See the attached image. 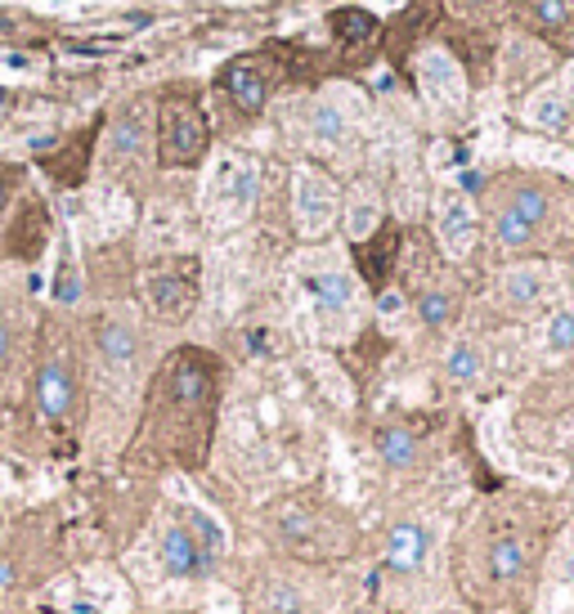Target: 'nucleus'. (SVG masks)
Returning <instances> with one entry per match:
<instances>
[{
  "instance_id": "1",
  "label": "nucleus",
  "mask_w": 574,
  "mask_h": 614,
  "mask_svg": "<svg viewBox=\"0 0 574 614\" xmlns=\"http://www.w3.org/2000/svg\"><path fill=\"white\" fill-rule=\"evenodd\" d=\"M211 144V126H207V113L194 94H162L158 104V162L162 166H194L203 162Z\"/></svg>"
},
{
  "instance_id": "2",
  "label": "nucleus",
  "mask_w": 574,
  "mask_h": 614,
  "mask_svg": "<svg viewBox=\"0 0 574 614\" xmlns=\"http://www.w3.org/2000/svg\"><path fill=\"white\" fill-rule=\"evenodd\" d=\"M194 269H198L194 260H184V265H162L144 278V297H149V305L162 318L180 323L194 314V305H198V274Z\"/></svg>"
},
{
  "instance_id": "3",
  "label": "nucleus",
  "mask_w": 574,
  "mask_h": 614,
  "mask_svg": "<svg viewBox=\"0 0 574 614\" xmlns=\"http://www.w3.org/2000/svg\"><path fill=\"white\" fill-rule=\"evenodd\" d=\"M292 211H297V229L306 239L323 233L332 220H337V184L328 175H319L314 166H297L292 175Z\"/></svg>"
},
{
  "instance_id": "4",
  "label": "nucleus",
  "mask_w": 574,
  "mask_h": 614,
  "mask_svg": "<svg viewBox=\"0 0 574 614\" xmlns=\"http://www.w3.org/2000/svg\"><path fill=\"white\" fill-rule=\"evenodd\" d=\"M216 81H220V90L233 100V108H238V113H261V108L269 104V90H274L278 72L269 68V59H265V55H243V59L225 63Z\"/></svg>"
},
{
  "instance_id": "5",
  "label": "nucleus",
  "mask_w": 574,
  "mask_h": 614,
  "mask_svg": "<svg viewBox=\"0 0 574 614\" xmlns=\"http://www.w3.org/2000/svg\"><path fill=\"white\" fill-rule=\"evenodd\" d=\"M261 198V166L252 158H220L211 171V207L225 216H248Z\"/></svg>"
},
{
  "instance_id": "6",
  "label": "nucleus",
  "mask_w": 574,
  "mask_h": 614,
  "mask_svg": "<svg viewBox=\"0 0 574 614\" xmlns=\"http://www.w3.org/2000/svg\"><path fill=\"white\" fill-rule=\"evenodd\" d=\"M158 556H162V570H167L171 579H198V583H203V579L216 575V556H207V552L198 547V538L188 534L184 521H175V525L162 534Z\"/></svg>"
},
{
  "instance_id": "7",
  "label": "nucleus",
  "mask_w": 574,
  "mask_h": 614,
  "mask_svg": "<svg viewBox=\"0 0 574 614\" xmlns=\"http://www.w3.org/2000/svg\"><path fill=\"white\" fill-rule=\"evenodd\" d=\"M417 77H422V90H426V100L431 104H440V108H462L467 100V81H462V68L454 55L445 50H426L417 59Z\"/></svg>"
},
{
  "instance_id": "8",
  "label": "nucleus",
  "mask_w": 574,
  "mask_h": 614,
  "mask_svg": "<svg viewBox=\"0 0 574 614\" xmlns=\"http://www.w3.org/2000/svg\"><path fill=\"white\" fill-rule=\"evenodd\" d=\"M436 233H440V247L454 260H462L475 247V211L462 194H454V188H445L436 202Z\"/></svg>"
},
{
  "instance_id": "9",
  "label": "nucleus",
  "mask_w": 574,
  "mask_h": 614,
  "mask_svg": "<svg viewBox=\"0 0 574 614\" xmlns=\"http://www.w3.org/2000/svg\"><path fill=\"white\" fill-rule=\"evenodd\" d=\"M36 408H41L45 421H64L72 413V372H68V363L50 359L36 372Z\"/></svg>"
},
{
  "instance_id": "10",
  "label": "nucleus",
  "mask_w": 574,
  "mask_h": 614,
  "mask_svg": "<svg viewBox=\"0 0 574 614\" xmlns=\"http://www.w3.org/2000/svg\"><path fill=\"white\" fill-rule=\"evenodd\" d=\"M426 547H431V534L417 521H400L391 530V538H387V565L400 570V575H413V570H422Z\"/></svg>"
},
{
  "instance_id": "11",
  "label": "nucleus",
  "mask_w": 574,
  "mask_h": 614,
  "mask_svg": "<svg viewBox=\"0 0 574 614\" xmlns=\"http://www.w3.org/2000/svg\"><path fill=\"white\" fill-rule=\"evenodd\" d=\"M94 341H100V355H104L108 368H130L135 355H139L135 327L122 323V318H104V323H100V333H94Z\"/></svg>"
},
{
  "instance_id": "12",
  "label": "nucleus",
  "mask_w": 574,
  "mask_h": 614,
  "mask_svg": "<svg viewBox=\"0 0 574 614\" xmlns=\"http://www.w3.org/2000/svg\"><path fill=\"white\" fill-rule=\"evenodd\" d=\"M328 27H332V36H337V45H346V50H359V45L377 40V32H381V23L368 10H359V5L332 10L328 14Z\"/></svg>"
},
{
  "instance_id": "13",
  "label": "nucleus",
  "mask_w": 574,
  "mask_h": 614,
  "mask_svg": "<svg viewBox=\"0 0 574 614\" xmlns=\"http://www.w3.org/2000/svg\"><path fill=\"white\" fill-rule=\"evenodd\" d=\"M310 297H314L319 314H346L351 301H355V282L342 269H328V274H314L310 278Z\"/></svg>"
},
{
  "instance_id": "14",
  "label": "nucleus",
  "mask_w": 574,
  "mask_h": 614,
  "mask_svg": "<svg viewBox=\"0 0 574 614\" xmlns=\"http://www.w3.org/2000/svg\"><path fill=\"white\" fill-rule=\"evenodd\" d=\"M180 521L188 525V534L198 538V547H203L207 556H216V560H220V552L229 547V530L216 521V515H211L207 507H180Z\"/></svg>"
},
{
  "instance_id": "15",
  "label": "nucleus",
  "mask_w": 574,
  "mask_h": 614,
  "mask_svg": "<svg viewBox=\"0 0 574 614\" xmlns=\"http://www.w3.org/2000/svg\"><path fill=\"white\" fill-rule=\"evenodd\" d=\"M440 5L445 0H413V5L404 10V19L395 23V32H391V50H409L417 36H426L431 23H436V14H440Z\"/></svg>"
},
{
  "instance_id": "16",
  "label": "nucleus",
  "mask_w": 574,
  "mask_h": 614,
  "mask_svg": "<svg viewBox=\"0 0 574 614\" xmlns=\"http://www.w3.org/2000/svg\"><path fill=\"white\" fill-rule=\"evenodd\" d=\"M543 288H548V278H543V269H535V265H516V269L503 274V301L516 305V310L535 305V301L543 297Z\"/></svg>"
},
{
  "instance_id": "17",
  "label": "nucleus",
  "mask_w": 574,
  "mask_h": 614,
  "mask_svg": "<svg viewBox=\"0 0 574 614\" xmlns=\"http://www.w3.org/2000/svg\"><path fill=\"white\" fill-rule=\"evenodd\" d=\"M144 149V108H126L117 121H113V130H108V158L113 162H126V158H135Z\"/></svg>"
},
{
  "instance_id": "18",
  "label": "nucleus",
  "mask_w": 574,
  "mask_h": 614,
  "mask_svg": "<svg viewBox=\"0 0 574 614\" xmlns=\"http://www.w3.org/2000/svg\"><path fill=\"white\" fill-rule=\"evenodd\" d=\"M377 220H381L377 198L368 194V188H355L351 202H346V233H351L355 243H368L372 233H377Z\"/></svg>"
},
{
  "instance_id": "19",
  "label": "nucleus",
  "mask_w": 574,
  "mask_h": 614,
  "mask_svg": "<svg viewBox=\"0 0 574 614\" xmlns=\"http://www.w3.org/2000/svg\"><path fill=\"white\" fill-rule=\"evenodd\" d=\"M525 117H530L535 126H543V130H561L565 121H570V108H565V94L556 90V85H548V90H539L530 104H525Z\"/></svg>"
},
{
  "instance_id": "20",
  "label": "nucleus",
  "mask_w": 574,
  "mask_h": 614,
  "mask_svg": "<svg viewBox=\"0 0 574 614\" xmlns=\"http://www.w3.org/2000/svg\"><path fill=\"white\" fill-rule=\"evenodd\" d=\"M507 211H516L525 224H535V233H539V224H543L548 211H552V198L543 194V188H535V184H520V188H512Z\"/></svg>"
},
{
  "instance_id": "21",
  "label": "nucleus",
  "mask_w": 574,
  "mask_h": 614,
  "mask_svg": "<svg viewBox=\"0 0 574 614\" xmlns=\"http://www.w3.org/2000/svg\"><path fill=\"white\" fill-rule=\"evenodd\" d=\"M310 130L323 139V144H346V135H351V117L332 104V100H323V104H314V113H310Z\"/></svg>"
},
{
  "instance_id": "22",
  "label": "nucleus",
  "mask_w": 574,
  "mask_h": 614,
  "mask_svg": "<svg viewBox=\"0 0 574 614\" xmlns=\"http://www.w3.org/2000/svg\"><path fill=\"white\" fill-rule=\"evenodd\" d=\"M530 23L548 36L574 27V0H530Z\"/></svg>"
},
{
  "instance_id": "23",
  "label": "nucleus",
  "mask_w": 574,
  "mask_h": 614,
  "mask_svg": "<svg viewBox=\"0 0 574 614\" xmlns=\"http://www.w3.org/2000/svg\"><path fill=\"white\" fill-rule=\"evenodd\" d=\"M377 453H381V462H387V466H413L417 440L404 427H381L377 431Z\"/></svg>"
},
{
  "instance_id": "24",
  "label": "nucleus",
  "mask_w": 574,
  "mask_h": 614,
  "mask_svg": "<svg viewBox=\"0 0 574 614\" xmlns=\"http://www.w3.org/2000/svg\"><path fill=\"white\" fill-rule=\"evenodd\" d=\"M481 350L475 346H467V341H458V346H449V355H445V372H449V382H458V386H471L475 376H481Z\"/></svg>"
},
{
  "instance_id": "25",
  "label": "nucleus",
  "mask_w": 574,
  "mask_h": 614,
  "mask_svg": "<svg viewBox=\"0 0 574 614\" xmlns=\"http://www.w3.org/2000/svg\"><path fill=\"white\" fill-rule=\"evenodd\" d=\"M525 570V547L516 543V538H498L494 547H490V575L498 579V583H507V579H516Z\"/></svg>"
},
{
  "instance_id": "26",
  "label": "nucleus",
  "mask_w": 574,
  "mask_h": 614,
  "mask_svg": "<svg viewBox=\"0 0 574 614\" xmlns=\"http://www.w3.org/2000/svg\"><path fill=\"white\" fill-rule=\"evenodd\" d=\"M494 239L503 243V247H512V252H520V247H530L535 243V224H525L516 211H498V220H494Z\"/></svg>"
},
{
  "instance_id": "27",
  "label": "nucleus",
  "mask_w": 574,
  "mask_h": 614,
  "mask_svg": "<svg viewBox=\"0 0 574 614\" xmlns=\"http://www.w3.org/2000/svg\"><path fill=\"white\" fill-rule=\"evenodd\" d=\"M417 314H422V323L440 327V323H449V318H454V301H449L445 292H426V297L417 301Z\"/></svg>"
},
{
  "instance_id": "28",
  "label": "nucleus",
  "mask_w": 574,
  "mask_h": 614,
  "mask_svg": "<svg viewBox=\"0 0 574 614\" xmlns=\"http://www.w3.org/2000/svg\"><path fill=\"white\" fill-rule=\"evenodd\" d=\"M55 301L59 305H77L81 301V269L72 260L59 265V282H55Z\"/></svg>"
},
{
  "instance_id": "29",
  "label": "nucleus",
  "mask_w": 574,
  "mask_h": 614,
  "mask_svg": "<svg viewBox=\"0 0 574 614\" xmlns=\"http://www.w3.org/2000/svg\"><path fill=\"white\" fill-rule=\"evenodd\" d=\"M548 346L552 350H570L574 346V314L570 310H556L552 323H548Z\"/></svg>"
},
{
  "instance_id": "30",
  "label": "nucleus",
  "mask_w": 574,
  "mask_h": 614,
  "mask_svg": "<svg viewBox=\"0 0 574 614\" xmlns=\"http://www.w3.org/2000/svg\"><path fill=\"white\" fill-rule=\"evenodd\" d=\"M297 605H301V601H297V592L287 588V583H274V588H269V610H274V614H287V610H297Z\"/></svg>"
},
{
  "instance_id": "31",
  "label": "nucleus",
  "mask_w": 574,
  "mask_h": 614,
  "mask_svg": "<svg viewBox=\"0 0 574 614\" xmlns=\"http://www.w3.org/2000/svg\"><path fill=\"white\" fill-rule=\"evenodd\" d=\"M400 310H404L400 292H387V297H381V314H400Z\"/></svg>"
},
{
  "instance_id": "32",
  "label": "nucleus",
  "mask_w": 574,
  "mask_h": 614,
  "mask_svg": "<svg viewBox=\"0 0 574 614\" xmlns=\"http://www.w3.org/2000/svg\"><path fill=\"white\" fill-rule=\"evenodd\" d=\"M5 355H10V327L0 323V363H5Z\"/></svg>"
},
{
  "instance_id": "33",
  "label": "nucleus",
  "mask_w": 574,
  "mask_h": 614,
  "mask_svg": "<svg viewBox=\"0 0 574 614\" xmlns=\"http://www.w3.org/2000/svg\"><path fill=\"white\" fill-rule=\"evenodd\" d=\"M565 579L574 583V538H570V547H565Z\"/></svg>"
},
{
  "instance_id": "34",
  "label": "nucleus",
  "mask_w": 574,
  "mask_h": 614,
  "mask_svg": "<svg viewBox=\"0 0 574 614\" xmlns=\"http://www.w3.org/2000/svg\"><path fill=\"white\" fill-rule=\"evenodd\" d=\"M287 614H314V610H306V605H297V610H287Z\"/></svg>"
}]
</instances>
